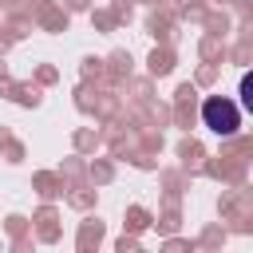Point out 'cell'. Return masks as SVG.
<instances>
[{"mask_svg":"<svg viewBox=\"0 0 253 253\" xmlns=\"http://www.w3.org/2000/svg\"><path fill=\"white\" fill-rule=\"evenodd\" d=\"M202 123L213 130V134H237L241 130V107L237 103H229L225 95H210L206 103H202Z\"/></svg>","mask_w":253,"mask_h":253,"instance_id":"1","label":"cell"},{"mask_svg":"<svg viewBox=\"0 0 253 253\" xmlns=\"http://www.w3.org/2000/svg\"><path fill=\"white\" fill-rule=\"evenodd\" d=\"M249 91H253V79L241 75V107H253V95H249Z\"/></svg>","mask_w":253,"mask_h":253,"instance_id":"2","label":"cell"}]
</instances>
